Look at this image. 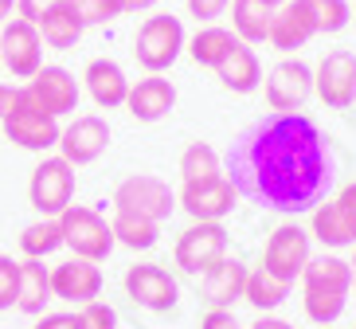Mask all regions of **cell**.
<instances>
[{
  "label": "cell",
  "mask_w": 356,
  "mask_h": 329,
  "mask_svg": "<svg viewBox=\"0 0 356 329\" xmlns=\"http://www.w3.org/2000/svg\"><path fill=\"white\" fill-rule=\"evenodd\" d=\"M114 212L145 216L153 223H165L177 212V192L168 188V181L153 177V172H134L114 188Z\"/></svg>",
  "instance_id": "obj_5"
},
{
  "label": "cell",
  "mask_w": 356,
  "mask_h": 329,
  "mask_svg": "<svg viewBox=\"0 0 356 329\" xmlns=\"http://www.w3.org/2000/svg\"><path fill=\"white\" fill-rule=\"evenodd\" d=\"M305 8L314 12L317 20V35H333L341 32V28H348V20H353V4L348 0H305Z\"/></svg>",
  "instance_id": "obj_32"
},
{
  "label": "cell",
  "mask_w": 356,
  "mask_h": 329,
  "mask_svg": "<svg viewBox=\"0 0 356 329\" xmlns=\"http://www.w3.org/2000/svg\"><path fill=\"white\" fill-rule=\"evenodd\" d=\"M314 98V67L302 59H282L266 74V102L278 114H302V106Z\"/></svg>",
  "instance_id": "obj_10"
},
{
  "label": "cell",
  "mask_w": 356,
  "mask_h": 329,
  "mask_svg": "<svg viewBox=\"0 0 356 329\" xmlns=\"http://www.w3.org/2000/svg\"><path fill=\"white\" fill-rule=\"evenodd\" d=\"M286 298H290V282L274 278L270 271L254 266L251 275H247V290H243V302H251V306L259 310V314H274V310L282 306Z\"/></svg>",
  "instance_id": "obj_28"
},
{
  "label": "cell",
  "mask_w": 356,
  "mask_h": 329,
  "mask_svg": "<svg viewBox=\"0 0 356 329\" xmlns=\"http://www.w3.org/2000/svg\"><path fill=\"white\" fill-rule=\"evenodd\" d=\"M40 35L47 47H55V51H71L74 43L83 40L86 32V20H83V12H79V4L74 0H59L55 8H47L40 16Z\"/></svg>",
  "instance_id": "obj_22"
},
{
  "label": "cell",
  "mask_w": 356,
  "mask_h": 329,
  "mask_svg": "<svg viewBox=\"0 0 356 329\" xmlns=\"http://www.w3.org/2000/svg\"><path fill=\"white\" fill-rule=\"evenodd\" d=\"M348 294H353V266L341 255H321L309 259L302 271V306L305 318L317 321V326H333L348 306Z\"/></svg>",
  "instance_id": "obj_2"
},
{
  "label": "cell",
  "mask_w": 356,
  "mask_h": 329,
  "mask_svg": "<svg viewBox=\"0 0 356 329\" xmlns=\"http://www.w3.org/2000/svg\"><path fill=\"white\" fill-rule=\"evenodd\" d=\"M177 106V86L161 79V74H145V79H137L129 83V98H126V110L137 118V122H161L168 118V110Z\"/></svg>",
  "instance_id": "obj_20"
},
{
  "label": "cell",
  "mask_w": 356,
  "mask_h": 329,
  "mask_svg": "<svg viewBox=\"0 0 356 329\" xmlns=\"http://www.w3.org/2000/svg\"><path fill=\"white\" fill-rule=\"evenodd\" d=\"M83 83H86V95L95 98V106H102V110L126 106L129 79L122 71V63H114V59H90L83 71Z\"/></svg>",
  "instance_id": "obj_21"
},
{
  "label": "cell",
  "mask_w": 356,
  "mask_h": 329,
  "mask_svg": "<svg viewBox=\"0 0 356 329\" xmlns=\"http://www.w3.org/2000/svg\"><path fill=\"white\" fill-rule=\"evenodd\" d=\"M110 232H114V243L129 247V251H149V247H157L161 223L145 220V216L114 212V220H110Z\"/></svg>",
  "instance_id": "obj_29"
},
{
  "label": "cell",
  "mask_w": 356,
  "mask_h": 329,
  "mask_svg": "<svg viewBox=\"0 0 356 329\" xmlns=\"http://www.w3.org/2000/svg\"><path fill=\"white\" fill-rule=\"evenodd\" d=\"M126 294L134 306L149 310V314H168L180 302L177 278L168 275L161 263H134L126 271Z\"/></svg>",
  "instance_id": "obj_11"
},
{
  "label": "cell",
  "mask_w": 356,
  "mask_h": 329,
  "mask_svg": "<svg viewBox=\"0 0 356 329\" xmlns=\"http://www.w3.org/2000/svg\"><path fill=\"white\" fill-rule=\"evenodd\" d=\"M314 95L329 110H348L356 102V55L337 47L317 63L314 71Z\"/></svg>",
  "instance_id": "obj_13"
},
{
  "label": "cell",
  "mask_w": 356,
  "mask_h": 329,
  "mask_svg": "<svg viewBox=\"0 0 356 329\" xmlns=\"http://www.w3.org/2000/svg\"><path fill=\"white\" fill-rule=\"evenodd\" d=\"M235 47H239V35L231 32V28H220V24H204V28L188 40V55L200 67H211V71H216Z\"/></svg>",
  "instance_id": "obj_27"
},
{
  "label": "cell",
  "mask_w": 356,
  "mask_h": 329,
  "mask_svg": "<svg viewBox=\"0 0 356 329\" xmlns=\"http://www.w3.org/2000/svg\"><path fill=\"white\" fill-rule=\"evenodd\" d=\"M0 63L12 79H32L43 67V35L32 20H8L0 32Z\"/></svg>",
  "instance_id": "obj_12"
},
{
  "label": "cell",
  "mask_w": 356,
  "mask_h": 329,
  "mask_svg": "<svg viewBox=\"0 0 356 329\" xmlns=\"http://www.w3.org/2000/svg\"><path fill=\"white\" fill-rule=\"evenodd\" d=\"M247 263L239 259H220L208 275H200V294L211 310H231L235 302H243V290H247Z\"/></svg>",
  "instance_id": "obj_19"
},
{
  "label": "cell",
  "mask_w": 356,
  "mask_h": 329,
  "mask_svg": "<svg viewBox=\"0 0 356 329\" xmlns=\"http://www.w3.org/2000/svg\"><path fill=\"white\" fill-rule=\"evenodd\" d=\"M106 145H110V126H106V118L79 114L71 126H63L59 145H55V149H59V157L71 161L74 169H79V165H90V161L102 157Z\"/></svg>",
  "instance_id": "obj_17"
},
{
  "label": "cell",
  "mask_w": 356,
  "mask_h": 329,
  "mask_svg": "<svg viewBox=\"0 0 356 329\" xmlns=\"http://www.w3.org/2000/svg\"><path fill=\"white\" fill-rule=\"evenodd\" d=\"M188 47V35H184V24L172 12H161V16H149L134 35V55L137 63L145 67L149 74H165L168 67L180 59V51Z\"/></svg>",
  "instance_id": "obj_3"
},
{
  "label": "cell",
  "mask_w": 356,
  "mask_h": 329,
  "mask_svg": "<svg viewBox=\"0 0 356 329\" xmlns=\"http://www.w3.org/2000/svg\"><path fill=\"white\" fill-rule=\"evenodd\" d=\"M74 314H79V329H118V310L110 302H86Z\"/></svg>",
  "instance_id": "obj_34"
},
{
  "label": "cell",
  "mask_w": 356,
  "mask_h": 329,
  "mask_svg": "<svg viewBox=\"0 0 356 329\" xmlns=\"http://www.w3.org/2000/svg\"><path fill=\"white\" fill-rule=\"evenodd\" d=\"M16 294H20V259L0 255V314L16 306Z\"/></svg>",
  "instance_id": "obj_33"
},
{
  "label": "cell",
  "mask_w": 356,
  "mask_h": 329,
  "mask_svg": "<svg viewBox=\"0 0 356 329\" xmlns=\"http://www.w3.org/2000/svg\"><path fill=\"white\" fill-rule=\"evenodd\" d=\"M353 12H356V8H353Z\"/></svg>",
  "instance_id": "obj_48"
},
{
  "label": "cell",
  "mask_w": 356,
  "mask_h": 329,
  "mask_svg": "<svg viewBox=\"0 0 356 329\" xmlns=\"http://www.w3.org/2000/svg\"><path fill=\"white\" fill-rule=\"evenodd\" d=\"M59 247H63V227H59V220L40 216L35 223H28V227L20 232L24 259H47V255H55Z\"/></svg>",
  "instance_id": "obj_30"
},
{
  "label": "cell",
  "mask_w": 356,
  "mask_h": 329,
  "mask_svg": "<svg viewBox=\"0 0 356 329\" xmlns=\"http://www.w3.org/2000/svg\"><path fill=\"white\" fill-rule=\"evenodd\" d=\"M74 4L83 12L86 28H90V24H110V20L122 16V4H118V0H74Z\"/></svg>",
  "instance_id": "obj_35"
},
{
  "label": "cell",
  "mask_w": 356,
  "mask_h": 329,
  "mask_svg": "<svg viewBox=\"0 0 356 329\" xmlns=\"http://www.w3.org/2000/svg\"><path fill=\"white\" fill-rule=\"evenodd\" d=\"M309 239L314 235L305 232L302 223H278L270 232V239H266V247H262V271H270L274 278H282V282H298L305 271V263L314 259V251H309Z\"/></svg>",
  "instance_id": "obj_7"
},
{
  "label": "cell",
  "mask_w": 356,
  "mask_h": 329,
  "mask_svg": "<svg viewBox=\"0 0 356 329\" xmlns=\"http://www.w3.org/2000/svg\"><path fill=\"white\" fill-rule=\"evenodd\" d=\"M102 294V266L90 259H63L59 266H51V298L71 302L74 310L86 302H98Z\"/></svg>",
  "instance_id": "obj_16"
},
{
  "label": "cell",
  "mask_w": 356,
  "mask_h": 329,
  "mask_svg": "<svg viewBox=\"0 0 356 329\" xmlns=\"http://www.w3.org/2000/svg\"><path fill=\"white\" fill-rule=\"evenodd\" d=\"M71 200H74V165L63 157H43L32 169V181H28V204L47 220H59L71 208Z\"/></svg>",
  "instance_id": "obj_6"
},
{
  "label": "cell",
  "mask_w": 356,
  "mask_h": 329,
  "mask_svg": "<svg viewBox=\"0 0 356 329\" xmlns=\"http://www.w3.org/2000/svg\"><path fill=\"white\" fill-rule=\"evenodd\" d=\"M172 255L184 275H208L220 259H227V227L223 223H192L188 232H180Z\"/></svg>",
  "instance_id": "obj_9"
},
{
  "label": "cell",
  "mask_w": 356,
  "mask_h": 329,
  "mask_svg": "<svg viewBox=\"0 0 356 329\" xmlns=\"http://www.w3.org/2000/svg\"><path fill=\"white\" fill-rule=\"evenodd\" d=\"M59 227H63V247H71L74 259H90V263H102L114 251V232H110V220L95 208H83V204H71L63 216H59Z\"/></svg>",
  "instance_id": "obj_4"
},
{
  "label": "cell",
  "mask_w": 356,
  "mask_h": 329,
  "mask_svg": "<svg viewBox=\"0 0 356 329\" xmlns=\"http://www.w3.org/2000/svg\"><path fill=\"white\" fill-rule=\"evenodd\" d=\"M180 177H184V184L223 177V157L208 145V141H192V145L180 153Z\"/></svg>",
  "instance_id": "obj_31"
},
{
  "label": "cell",
  "mask_w": 356,
  "mask_h": 329,
  "mask_svg": "<svg viewBox=\"0 0 356 329\" xmlns=\"http://www.w3.org/2000/svg\"><path fill=\"white\" fill-rule=\"evenodd\" d=\"M20 95H24V86L16 83H0V122L12 114V110L20 106Z\"/></svg>",
  "instance_id": "obj_40"
},
{
  "label": "cell",
  "mask_w": 356,
  "mask_h": 329,
  "mask_svg": "<svg viewBox=\"0 0 356 329\" xmlns=\"http://www.w3.org/2000/svg\"><path fill=\"white\" fill-rule=\"evenodd\" d=\"M348 266H353V290H356V255L348 259Z\"/></svg>",
  "instance_id": "obj_45"
},
{
  "label": "cell",
  "mask_w": 356,
  "mask_h": 329,
  "mask_svg": "<svg viewBox=\"0 0 356 329\" xmlns=\"http://www.w3.org/2000/svg\"><path fill=\"white\" fill-rule=\"evenodd\" d=\"M314 35H317V20H314V12L305 8V0H286L282 8H274L270 40H266L270 47L290 55V51H302Z\"/></svg>",
  "instance_id": "obj_18"
},
{
  "label": "cell",
  "mask_w": 356,
  "mask_h": 329,
  "mask_svg": "<svg viewBox=\"0 0 356 329\" xmlns=\"http://www.w3.org/2000/svg\"><path fill=\"white\" fill-rule=\"evenodd\" d=\"M239 200V192L231 188L227 177H211V181H192L180 188L177 208L192 216V223H223V216H231Z\"/></svg>",
  "instance_id": "obj_15"
},
{
  "label": "cell",
  "mask_w": 356,
  "mask_h": 329,
  "mask_svg": "<svg viewBox=\"0 0 356 329\" xmlns=\"http://www.w3.org/2000/svg\"><path fill=\"white\" fill-rule=\"evenodd\" d=\"M251 329H293V321H286V318H274V314H262V318L254 321Z\"/></svg>",
  "instance_id": "obj_42"
},
{
  "label": "cell",
  "mask_w": 356,
  "mask_h": 329,
  "mask_svg": "<svg viewBox=\"0 0 356 329\" xmlns=\"http://www.w3.org/2000/svg\"><path fill=\"white\" fill-rule=\"evenodd\" d=\"M12 12H16V0H0V24H8Z\"/></svg>",
  "instance_id": "obj_44"
},
{
  "label": "cell",
  "mask_w": 356,
  "mask_h": 329,
  "mask_svg": "<svg viewBox=\"0 0 356 329\" xmlns=\"http://www.w3.org/2000/svg\"><path fill=\"white\" fill-rule=\"evenodd\" d=\"M122 4V16H129V12H149L157 0H118Z\"/></svg>",
  "instance_id": "obj_43"
},
{
  "label": "cell",
  "mask_w": 356,
  "mask_h": 329,
  "mask_svg": "<svg viewBox=\"0 0 356 329\" xmlns=\"http://www.w3.org/2000/svg\"><path fill=\"white\" fill-rule=\"evenodd\" d=\"M223 177L243 200L266 212L302 216L329 200L337 161L314 118L270 110L227 145Z\"/></svg>",
  "instance_id": "obj_1"
},
{
  "label": "cell",
  "mask_w": 356,
  "mask_h": 329,
  "mask_svg": "<svg viewBox=\"0 0 356 329\" xmlns=\"http://www.w3.org/2000/svg\"><path fill=\"white\" fill-rule=\"evenodd\" d=\"M35 329H79V314H40Z\"/></svg>",
  "instance_id": "obj_41"
},
{
  "label": "cell",
  "mask_w": 356,
  "mask_h": 329,
  "mask_svg": "<svg viewBox=\"0 0 356 329\" xmlns=\"http://www.w3.org/2000/svg\"><path fill=\"white\" fill-rule=\"evenodd\" d=\"M227 8L231 0H188V16H196V24H216Z\"/></svg>",
  "instance_id": "obj_36"
},
{
  "label": "cell",
  "mask_w": 356,
  "mask_h": 329,
  "mask_svg": "<svg viewBox=\"0 0 356 329\" xmlns=\"http://www.w3.org/2000/svg\"><path fill=\"white\" fill-rule=\"evenodd\" d=\"M59 134H63L59 118L35 110L24 95H20V106L4 118V138H8L12 145L28 149V153H47V149H55L59 145Z\"/></svg>",
  "instance_id": "obj_14"
},
{
  "label": "cell",
  "mask_w": 356,
  "mask_h": 329,
  "mask_svg": "<svg viewBox=\"0 0 356 329\" xmlns=\"http://www.w3.org/2000/svg\"><path fill=\"white\" fill-rule=\"evenodd\" d=\"M262 4H270V8H282L286 0H262Z\"/></svg>",
  "instance_id": "obj_46"
},
{
  "label": "cell",
  "mask_w": 356,
  "mask_h": 329,
  "mask_svg": "<svg viewBox=\"0 0 356 329\" xmlns=\"http://www.w3.org/2000/svg\"><path fill=\"white\" fill-rule=\"evenodd\" d=\"M24 98L32 102L35 110L51 118H63V114H74L79 110V98H83V86L74 79L67 67L59 63H43L40 71L24 83Z\"/></svg>",
  "instance_id": "obj_8"
},
{
  "label": "cell",
  "mask_w": 356,
  "mask_h": 329,
  "mask_svg": "<svg viewBox=\"0 0 356 329\" xmlns=\"http://www.w3.org/2000/svg\"><path fill=\"white\" fill-rule=\"evenodd\" d=\"M59 0H16V12H20V20H32V24H40V16L47 8H55Z\"/></svg>",
  "instance_id": "obj_39"
},
{
  "label": "cell",
  "mask_w": 356,
  "mask_h": 329,
  "mask_svg": "<svg viewBox=\"0 0 356 329\" xmlns=\"http://www.w3.org/2000/svg\"><path fill=\"white\" fill-rule=\"evenodd\" d=\"M270 16L274 8L262 0H231V32L239 35V43H266L270 40Z\"/></svg>",
  "instance_id": "obj_26"
},
{
  "label": "cell",
  "mask_w": 356,
  "mask_h": 329,
  "mask_svg": "<svg viewBox=\"0 0 356 329\" xmlns=\"http://www.w3.org/2000/svg\"><path fill=\"white\" fill-rule=\"evenodd\" d=\"M51 302V266H43V259H20V294H16V310L28 318H40Z\"/></svg>",
  "instance_id": "obj_23"
},
{
  "label": "cell",
  "mask_w": 356,
  "mask_h": 329,
  "mask_svg": "<svg viewBox=\"0 0 356 329\" xmlns=\"http://www.w3.org/2000/svg\"><path fill=\"white\" fill-rule=\"evenodd\" d=\"M216 74H220V83L227 86L231 95H251V90L262 86V63H259V55H254L251 43H239V47L216 67Z\"/></svg>",
  "instance_id": "obj_24"
},
{
  "label": "cell",
  "mask_w": 356,
  "mask_h": 329,
  "mask_svg": "<svg viewBox=\"0 0 356 329\" xmlns=\"http://www.w3.org/2000/svg\"><path fill=\"white\" fill-rule=\"evenodd\" d=\"M309 235H314L317 243L333 247V251H341V247H356V232L348 227L345 216H341L337 200H321L314 212H309Z\"/></svg>",
  "instance_id": "obj_25"
},
{
  "label": "cell",
  "mask_w": 356,
  "mask_h": 329,
  "mask_svg": "<svg viewBox=\"0 0 356 329\" xmlns=\"http://www.w3.org/2000/svg\"><path fill=\"white\" fill-rule=\"evenodd\" d=\"M200 329H243V326H239V318H235L231 310H208L204 321H200Z\"/></svg>",
  "instance_id": "obj_37"
},
{
  "label": "cell",
  "mask_w": 356,
  "mask_h": 329,
  "mask_svg": "<svg viewBox=\"0 0 356 329\" xmlns=\"http://www.w3.org/2000/svg\"><path fill=\"white\" fill-rule=\"evenodd\" d=\"M337 208H341V216L348 220V227L356 232V181L345 184V188L337 192Z\"/></svg>",
  "instance_id": "obj_38"
},
{
  "label": "cell",
  "mask_w": 356,
  "mask_h": 329,
  "mask_svg": "<svg viewBox=\"0 0 356 329\" xmlns=\"http://www.w3.org/2000/svg\"><path fill=\"white\" fill-rule=\"evenodd\" d=\"M0 67H4V63H0Z\"/></svg>",
  "instance_id": "obj_47"
}]
</instances>
